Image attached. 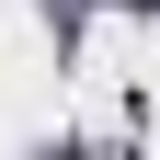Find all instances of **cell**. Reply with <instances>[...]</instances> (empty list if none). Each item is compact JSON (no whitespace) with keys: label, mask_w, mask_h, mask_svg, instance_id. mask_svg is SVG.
<instances>
[{"label":"cell","mask_w":160,"mask_h":160,"mask_svg":"<svg viewBox=\"0 0 160 160\" xmlns=\"http://www.w3.org/2000/svg\"><path fill=\"white\" fill-rule=\"evenodd\" d=\"M137 12H160V0H137Z\"/></svg>","instance_id":"1"}]
</instances>
